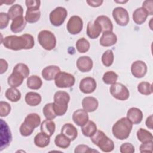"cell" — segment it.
<instances>
[{
    "label": "cell",
    "mask_w": 153,
    "mask_h": 153,
    "mask_svg": "<svg viewBox=\"0 0 153 153\" xmlns=\"http://www.w3.org/2000/svg\"><path fill=\"white\" fill-rule=\"evenodd\" d=\"M152 115H150L146 120V121H145V124L146 126V127L149 128V129H151V130H152Z\"/></svg>",
    "instance_id": "cell-52"
},
{
    "label": "cell",
    "mask_w": 153,
    "mask_h": 153,
    "mask_svg": "<svg viewBox=\"0 0 153 153\" xmlns=\"http://www.w3.org/2000/svg\"><path fill=\"white\" fill-rule=\"evenodd\" d=\"M118 75L112 71H108L106 72L102 77V80L106 84H114L117 82L118 80Z\"/></svg>",
    "instance_id": "cell-38"
},
{
    "label": "cell",
    "mask_w": 153,
    "mask_h": 153,
    "mask_svg": "<svg viewBox=\"0 0 153 153\" xmlns=\"http://www.w3.org/2000/svg\"><path fill=\"white\" fill-rule=\"evenodd\" d=\"M1 43L8 49L19 51L32 48L35 45V41L32 35L24 33L21 36L9 35L5 36L2 39Z\"/></svg>",
    "instance_id": "cell-1"
},
{
    "label": "cell",
    "mask_w": 153,
    "mask_h": 153,
    "mask_svg": "<svg viewBox=\"0 0 153 153\" xmlns=\"http://www.w3.org/2000/svg\"><path fill=\"white\" fill-rule=\"evenodd\" d=\"M86 2L89 6H91L92 7H98L103 4V1H102V0H87Z\"/></svg>",
    "instance_id": "cell-50"
},
{
    "label": "cell",
    "mask_w": 153,
    "mask_h": 153,
    "mask_svg": "<svg viewBox=\"0 0 153 153\" xmlns=\"http://www.w3.org/2000/svg\"><path fill=\"white\" fill-rule=\"evenodd\" d=\"M38 41L41 46L45 50L50 51L56 46V38L50 30H42L38 35Z\"/></svg>",
    "instance_id": "cell-6"
},
{
    "label": "cell",
    "mask_w": 153,
    "mask_h": 153,
    "mask_svg": "<svg viewBox=\"0 0 153 153\" xmlns=\"http://www.w3.org/2000/svg\"><path fill=\"white\" fill-rule=\"evenodd\" d=\"M68 32L72 35H76L81 32L83 28V21L78 16H71L66 25Z\"/></svg>",
    "instance_id": "cell-11"
},
{
    "label": "cell",
    "mask_w": 153,
    "mask_h": 153,
    "mask_svg": "<svg viewBox=\"0 0 153 153\" xmlns=\"http://www.w3.org/2000/svg\"><path fill=\"white\" fill-rule=\"evenodd\" d=\"M60 71V69L56 65H50L45 67L41 72L42 78L46 81L54 79L56 75Z\"/></svg>",
    "instance_id": "cell-19"
},
{
    "label": "cell",
    "mask_w": 153,
    "mask_h": 153,
    "mask_svg": "<svg viewBox=\"0 0 153 153\" xmlns=\"http://www.w3.org/2000/svg\"><path fill=\"white\" fill-rule=\"evenodd\" d=\"M82 106L83 109L87 112H92L97 109L99 102L95 97L87 96L82 99Z\"/></svg>",
    "instance_id": "cell-21"
},
{
    "label": "cell",
    "mask_w": 153,
    "mask_h": 153,
    "mask_svg": "<svg viewBox=\"0 0 153 153\" xmlns=\"http://www.w3.org/2000/svg\"><path fill=\"white\" fill-rule=\"evenodd\" d=\"M137 90L142 94L150 95L152 93V85L148 82L143 81L137 85Z\"/></svg>",
    "instance_id": "cell-41"
},
{
    "label": "cell",
    "mask_w": 153,
    "mask_h": 153,
    "mask_svg": "<svg viewBox=\"0 0 153 153\" xmlns=\"http://www.w3.org/2000/svg\"><path fill=\"white\" fill-rule=\"evenodd\" d=\"M67 16L68 12L65 8L57 7L50 13L49 19L51 25L54 26H60L64 23Z\"/></svg>",
    "instance_id": "cell-8"
},
{
    "label": "cell",
    "mask_w": 153,
    "mask_h": 153,
    "mask_svg": "<svg viewBox=\"0 0 153 153\" xmlns=\"http://www.w3.org/2000/svg\"><path fill=\"white\" fill-rule=\"evenodd\" d=\"M42 112L47 120H52L57 116L54 110L53 103H47L42 109Z\"/></svg>",
    "instance_id": "cell-39"
},
{
    "label": "cell",
    "mask_w": 153,
    "mask_h": 153,
    "mask_svg": "<svg viewBox=\"0 0 153 153\" xmlns=\"http://www.w3.org/2000/svg\"><path fill=\"white\" fill-rule=\"evenodd\" d=\"M114 2H117V3H125V2H128V1H114Z\"/></svg>",
    "instance_id": "cell-54"
},
{
    "label": "cell",
    "mask_w": 153,
    "mask_h": 153,
    "mask_svg": "<svg viewBox=\"0 0 153 153\" xmlns=\"http://www.w3.org/2000/svg\"><path fill=\"white\" fill-rule=\"evenodd\" d=\"M102 32L101 27L97 23L92 22L88 23L87 26V34L90 38H97Z\"/></svg>",
    "instance_id": "cell-24"
},
{
    "label": "cell",
    "mask_w": 153,
    "mask_h": 153,
    "mask_svg": "<svg viewBox=\"0 0 153 153\" xmlns=\"http://www.w3.org/2000/svg\"><path fill=\"white\" fill-rule=\"evenodd\" d=\"M120 151L121 153H133L135 151V149L131 143L126 142L120 146Z\"/></svg>",
    "instance_id": "cell-44"
},
{
    "label": "cell",
    "mask_w": 153,
    "mask_h": 153,
    "mask_svg": "<svg viewBox=\"0 0 153 153\" xmlns=\"http://www.w3.org/2000/svg\"><path fill=\"white\" fill-rule=\"evenodd\" d=\"M72 120L76 125L82 127L88 121V114L84 109H79L74 112Z\"/></svg>",
    "instance_id": "cell-16"
},
{
    "label": "cell",
    "mask_w": 153,
    "mask_h": 153,
    "mask_svg": "<svg viewBox=\"0 0 153 153\" xmlns=\"http://www.w3.org/2000/svg\"><path fill=\"white\" fill-rule=\"evenodd\" d=\"M152 141H149L147 142L142 143L139 147L140 152H152Z\"/></svg>",
    "instance_id": "cell-47"
},
{
    "label": "cell",
    "mask_w": 153,
    "mask_h": 153,
    "mask_svg": "<svg viewBox=\"0 0 153 153\" xmlns=\"http://www.w3.org/2000/svg\"><path fill=\"white\" fill-rule=\"evenodd\" d=\"M10 20V19L7 13L4 12L0 13V29H3L7 27L8 25Z\"/></svg>",
    "instance_id": "cell-45"
},
{
    "label": "cell",
    "mask_w": 153,
    "mask_h": 153,
    "mask_svg": "<svg viewBox=\"0 0 153 153\" xmlns=\"http://www.w3.org/2000/svg\"><path fill=\"white\" fill-rule=\"evenodd\" d=\"M1 151L9 146L12 140V135L10 129L5 121L1 119Z\"/></svg>",
    "instance_id": "cell-12"
},
{
    "label": "cell",
    "mask_w": 153,
    "mask_h": 153,
    "mask_svg": "<svg viewBox=\"0 0 153 153\" xmlns=\"http://www.w3.org/2000/svg\"><path fill=\"white\" fill-rule=\"evenodd\" d=\"M137 139L142 143L152 141L153 136L151 132L146 129L140 128L136 133Z\"/></svg>",
    "instance_id": "cell-36"
},
{
    "label": "cell",
    "mask_w": 153,
    "mask_h": 153,
    "mask_svg": "<svg viewBox=\"0 0 153 153\" xmlns=\"http://www.w3.org/2000/svg\"><path fill=\"white\" fill-rule=\"evenodd\" d=\"M148 13V15L153 14V1L152 0H146L142 3V7Z\"/></svg>",
    "instance_id": "cell-49"
},
{
    "label": "cell",
    "mask_w": 153,
    "mask_h": 153,
    "mask_svg": "<svg viewBox=\"0 0 153 153\" xmlns=\"http://www.w3.org/2000/svg\"><path fill=\"white\" fill-rule=\"evenodd\" d=\"M74 152L75 153H86V152H98L97 151L91 149L87 145H83V144L79 145L77 146H76L74 150Z\"/></svg>",
    "instance_id": "cell-46"
},
{
    "label": "cell",
    "mask_w": 153,
    "mask_h": 153,
    "mask_svg": "<svg viewBox=\"0 0 153 153\" xmlns=\"http://www.w3.org/2000/svg\"><path fill=\"white\" fill-rule=\"evenodd\" d=\"M0 65H1V69H0V74H2L4 72H5L8 69V63L7 62L3 59H0Z\"/></svg>",
    "instance_id": "cell-51"
},
{
    "label": "cell",
    "mask_w": 153,
    "mask_h": 153,
    "mask_svg": "<svg viewBox=\"0 0 153 153\" xmlns=\"http://www.w3.org/2000/svg\"><path fill=\"white\" fill-rule=\"evenodd\" d=\"M76 67L82 72H87L91 70L93 62L92 59L87 56L79 57L76 60Z\"/></svg>",
    "instance_id": "cell-15"
},
{
    "label": "cell",
    "mask_w": 153,
    "mask_h": 153,
    "mask_svg": "<svg viewBox=\"0 0 153 153\" xmlns=\"http://www.w3.org/2000/svg\"><path fill=\"white\" fill-rule=\"evenodd\" d=\"M15 2V0L14 1H5L4 2V3L7 4V5H10V4H12L13 3H14Z\"/></svg>",
    "instance_id": "cell-53"
},
{
    "label": "cell",
    "mask_w": 153,
    "mask_h": 153,
    "mask_svg": "<svg viewBox=\"0 0 153 153\" xmlns=\"http://www.w3.org/2000/svg\"><path fill=\"white\" fill-rule=\"evenodd\" d=\"M25 99L26 103L30 106H36L41 102V96L36 92L30 91L27 93Z\"/></svg>",
    "instance_id": "cell-27"
},
{
    "label": "cell",
    "mask_w": 153,
    "mask_h": 153,
    "mask_svg": "<svg viewBox=\"0 0 153 153\" xmlns=\"http://www.w3.org/2000/svg\"><path fill=\"white\" fill-rule=\"evenodd\" d=\"M81 131L84 136L91 137L97 131L96 124L93 121H88L84 126L81 127Z\"/></svg>",
    "instance_id": "cell-30"
},
{
    "label": "cell",
    "mask_w": 153,
    "mask_h": 153,
    "mask_svg": "<svg viewBox=\"0 0 153 153\" xmlns=\"http://www.w3.org/2000/svg\"><path fill=\"white\" fill-rule=\"evenodd\" d=\"M27 9L39 10L41 5V1L39 0H26L25 1Z\"/></svg>",
    "instance_id": "cell-48"
},
{
    "label": "cell",
    "mask_w": 153,
    "mask_h": 153,
    "mask_svg": "<svg viewBox=\"0 0 153 153\" xmlns=\"http://www.w3.org/2000/svg\"><path fill=\"white\" fill-rule=\"evenodd\" d=\"M127 118L132 124H139L143 119V113L142 111L135 107L130 108L127 113Z\"/></svg>",
    "instance_id": "cell-20"
},
{
    "label": "cell",
    "mask_w": 153,
    "mask_h": 153,
    "mask_svg": "<svg viewBox=\"0 0 153 153\" xmlns=\"http://www.w3.org/2000/svg\"><path fill=\"white\" fill-rule=\"evenodd\" d=\"M117 41V36L113 32H103L99 42L103 47H110L116 44Z\"/></svg>",
    "instance_id": "cell-18"
},
{
    "label": "cell",
    "mask_w": 153,
    "mask_h": 153,
    "mask_svg": "<svg viewBox=\"0 0 153 153\" xmlns=\"http://www.w3.org/2000/svg\"><path fill=\"white\" fill-rule=\"evenodd\" d=\"M41 123V117L36 113H30L25 118L20 127V133L22 136L27 137L31 135L35 128Z\"/></svg>",
    "instance_id": "cell-3"
},
{
    "label": "cell",
    "mask_w": 153,
    "mask_h": 153,
    "mask_svg": "<svg viewBox=\"0 0 153 153\" xmlns=\"http://www.w3.org/2000/svg\"><path fill=\"white\" fill-rule=\"evenodd\" d=\"M40 129L41 132L51 137L54 134L56 130L55 123L52 120L46 119L41 123Z\"/></svg>",
    "instance_id": "cell-28"
},
{
    "label": "cell",
    "mask_w": 153,
    "mask_h": 153,
    "mask_svg": "<svg viewBox=\"0 0 153 153\" xmlns=\"http://www.w3.org/2000/svg\"><path fill=\"white\" fill-rule=\"evenodd\" d=\"M91 142L104 152H109L114 150L115 145L112 140L109 139L103 131L97 130L90 137Z\"/></svg>",
    "instance_id": "cell-5"
},
{
    "label": "cell",
    "mask_w": 153,
    "mask_h": 153,
    "mask_svg": "<svg viewBox=\"0 0 153 153\" xmlns=\"http://www.w3.org/2000/svg\"><path fill=\"white\" fill-rule=\"evenodd\" d=\"M11 111L10 105L4 101L0 102V116L1 117H7Z\"/></svg>",
    "instance_id": "cell-43"
},
{
    "label": "cell",
    "mask_w": 153,
    "mask_h": 153,
    "mask_svg": "<svg viewBox=\"0 0 153 153\" xmlns=\"http://www.w3.org/2000/svg\"><path fill=\"white\" fill-rule=\"evenodd\" d=\"M5 96L7 99L12 102H17L21 99L20 91L14 87L8 88L5 91Z\"/></svg>",
    "instance_id": "cell-33"
},
{
    "label": "cell",
    "mask_w": 153,
    "mask_h": 153,
    "mask_svg": "<svg viewBox=\"0 0 153 153\" xmlns=\"http://www.w3.org/2000/svg\"><path fill=\"white\" fill-rule=\"evenodd\" d=\"M24 79V77L20 74L13 71L12 74L8 77L7 82L11 87L16 88L22 85Z\"/></svg>",
    "instance_id": "cell-29"
},
{
    "label": "cell",
    "mask_w": 153,
    "mask_h": 153,
    "mask_svg": "<svg viewBox=\"0 0 153 153\" xmlns=\"http://www.w3.org/2000/svg\"><path fill=\"white\" fill-rule=\"evenodd\" d=\"M111 94L116 99L126 100L130 96L128 88L123 84L116 82L112 84L109 88Z\"/></svg>",
    "instance_id": "cell-9"
},
{
    "label": "cell",
    "mask_w": 153,
    "mask_h": 153,
    "mask_svg": "<svg viewBox=\"0 0 153 153\" xmlns=\"http://www.w3.org/2000/svg\"><path fill=\"white\" fill-rule=\"evenodd\" d=\"M71 140L62 133L57 134L54 139L55 145L60 148L66 149L70 146Z\"/></svg>",
    "instance_id": "cell-35"
},
{
    "label": "cell",
    "mask_w": 153,
    "mask_h": 153,
    "mask_svg": "<svg viewBox=\"0 0 153 153\" xmlns=\"http://www.w3.org/2000/svg\"><path fill=\"white\" fill-rule=\"evenodd\" d=\"M41 17V12L39 10L27 9L25 15L26 21L29 23L37 22Z\"/></svg>",
    "instance_id": "cell-32"
},
{
    "label": "cell",
    "mask_w": 153,
    "mask_h": 153,
    "mask_svg": "<svg viewBox=\"0 0 153 153\" xmlns=\"http://www.w3.org/2000/svg\"><path fill=\"white\" fill-rule=\"evenodd\" d=\"M7 14L10 19L13 20L16 18L23 16V8L19 4H14L8 9Z\"/></svg>",
    "instance_id": "cell-34"
},
{
    "label": "cell",
    "mask_w": 153,
    "mask_h": 153,
    "mask_svg": "<svg viewBox=\"0 0 153 153\" xmlns=\"http://www.w3.org/2000/svg\"><path fill=\"white\" fill-rule=\"evenodd\" d=\"M26 23L25 18L23 16H19L12 21L10 29L13 33L21 32L26 27Z\"/></svg>",
    "instance_id": "cell-23"
},
{
    "label": "cell",
    "mask_w": 153,
    "mask_h": 153,
    "mask_svg": "<svg viewBox=\"0 0 153 153\" xmlns=\"http://www.w3.org/2000/svg\"><path fill=\"white\" fill-rule=\"evenodd\" d=\"M75 82L74 76L66 72L60 71L54 78V83L56 87L59 88H70L72 87Z\"/></svg>",
    "instance_id": "cell-7"
},
{
    "label": "cell",
    "mask_w": 153,
    "mask_h": 153,
    "mask_svg": "<svg viewBox=\"0 0 153 153\" xmlns=\"http://www.w3.org/2000/svg\"><path fill=\"white\" fill-rule=\"evenodd\" d=\"M97 84L96 80L91 77L87 76L82 79L79 82V90L84 94H90L96 88Z\"/></svg>",
    "instance_id": "cell-13"
},
{
    "label": "cell",
    "mask_w": 153,
    "mask_h": 153,
    "mask_svg": "<svg viewBox=\"0 0 153 153\" xmlns=\"http://www.w3.org/2000/svg\"><path fill=\"white\" fill-rule=\"evenodd\" d=\"M112 17L117 24L121 26L127 25L130 20L128 11L121 7H117L113 10Z\"/></svg>",
    "instance_id": "cell-10"
},
{
    "label": "cell",
    "mask_w": 153,
    "mask_h": 153,
    "mask_svg": "<svg viewBox=\"0 0 153 153\" xmlns=\"http://www.w3.org/2000/svg\"><path fill=\"white\" fill-rule=\"evenodd\" d=\"M75 45L77 51L80 53L87 52L90 47V42L85 38H81L78 39Z\"/></svg>",
    "instance_id": "cell-37"
},
{
    "label": "cell",
    "mask_w": 153,
    "mask_h": 153,
    "mask_svg": "<svg viewBox=\"0 0 153 153\" xmlns=\"http://www.w3.org/2000/svg\"><path fill=\"white\" fill-rule=\"evenodd\" d=\"M148 16L147 12L142 7L136 9L133 13V20L137 25H142L145 22Z\"/></svg>",
    "instance_id": "cell-25"
},
{
    "label": "cell",
    "mask_w": 153,
    "mask_h": 153,
    "mask_svg": "<svg viewBox=\"0 0 153 153\" xmlns=\"http://www.w3.org/2000/svg\"><path fill=\"white\" fill-rule=\"evenodd\" d=\"M50 142V137L43 132L38 133L34 137V143L39 148L47 146Z\"/></svg>",
    "instance_id": "cell-26"
},
{
    "label": "cell",
    "mask_w": 153,
    "mask_h": 153,
    "mask_svg": "<svg viewBox=\"0 0 153 153\" xmlns=\"http://www.w3.org/2000/svg\"><path fill=\"white\" fill-rule=\"evenodd\" d=\"M13 72H16L20 74L24 77V78H27L30 73L29 67L25 63H19L15 65L13 70Z\"/></svg>",
    "instance_id": "cell-42"
},
{
    "label": "cell",
    "mask_w": 153,
    "mask_h": 153,
    "mask_svg": "<svg viewBox=\"0 0 153 153\" xmlns=\"http://www.w3.org/2000/svg\"><path fill=\"white\" fill-rule=\"evenodd\" d=\"M97 23L102 29L103 32H112L113 25L110 19L104 15L99 16L94 22Z\"/></svg>",
    "instance_id": "cell-17"
},
{
    "label": "cell",
    "mask_w": 153,
    "mask_h": 153,
    "mask_svg": "<svg viewBox=\"0 0 153 153\" xmlns=\"http://www.w3.org/2000/svg\"><path fill=\"white\" fill-rule=\"evenodd\" d=\"M114 60V53L111 50H107L105 51L102 56V62L106 67L111 66Z\"/></svg>",
    "instance_id": "cell-40"
},
{
    "label": "cell",
    "mask_w": 153,
    "mask_h": 153,
    "mask_svg": "<svg viewBox=\"0 0 153 153\" xmlns=\"http://www.w3.org/2000/svg\"><path fill=\"white\" fill-rule=\"evenodd\" d=\"M61 133L71 140H74L78 136V130L71 123L65 124L61 129Z\"/></svg>",
    "instance_id": "cell-22"
},
{
    "label": "cell",
    "mask_w": 153,
    "mask_h": 153,
    "mask_svg": "<svg viewBox=\"0 0 153 153\" xmlns=\"http://www.w3.org/2000/svg\"><path fill=\"white\" fill-rule=\"evenodd\" d=\"M26 84L29 88L32 90H38L41 87L42 81L39 76L33 75L27 78Z\"/></svg>",
    "instance_id": "cell-31"
},
{
    "label": "cell",
    "mask_w": 153,
    "mask_h": 153,
    "mask_svg": "<svg viewBox=\"0 0 153 153\" xmlns=\"http://www.w3.org/2000/svg\"><path fill=\"white\" fill-rule=\"evenodd\" d=\"M53 108L57 116L63 115L68 110L70 100L69 94L65 91H57L54 95Z\"/></svg>",
    "instance_id": "cell-4"
},
{
    "label": "cell",
    "mask_w": 153,
    "mask_h": 153,
    "mask_svg": "<svg viewBox=\"0 0 153 153\" xmlns=\"http://www.w3.org/2000/svg\"><path fill=\"white\" fill-rule=\"evenodd\" d=\"M133 124L127 117L118 120L112 126V132L114 136L119 140L127 139L131 131Z\"/></svg>",
    "instance_id": "cell-2"
},
{
    "label": "cell",
    "mask_w": 153,
    "mask_h": 153,
    "mask_svg": "<svg viewBox=\"0 0 153 153\" xmlns=\"http://www.w3.org/2000/svg\"><path fill=\"white\" fill-rule=\"evenodd\" d=\"M147 69L146 64L142 60H136L131 66V74L137 78L143 77L147 72Z\"/></svg>",
    "instance_id": "cell-14"
}]
</instances>
